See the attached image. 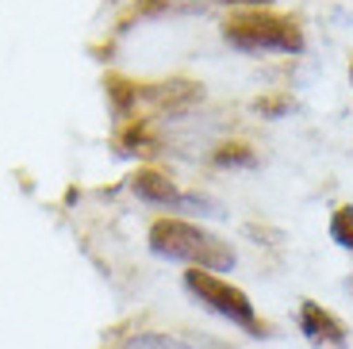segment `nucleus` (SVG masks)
Segmentation results:
<instances>
[{"label":"nucleus","instance_id":"obj_1","mask_svg":"<svg viewBox=\"0 0 353 349\" xmlns=\"http://www.w3.org/2000/svg\"><path fill=\"white\" fill-rule=\"evenodd\" d=\"M150 250L158 257L169 261H185L192 269H208V272H227L234 269V250L227 242H219L215 235L181 223V219H158L150 227Z\"/></svg>","mask_w":353,"mask_h":349},{"label":"nucleus","instance_id":"obj_2","mask_svg":"<svg viewBox=\"0 0 353 349\" xmlns=\"http://www.w3.org/2000/svg\"><path fill=\"white\" fill-rule=\"evenodd\" d=\"M223 35L227 43H234L239 50H300L303 46V35L300 27L292 19H281V16H265V12H242V16H230L223 23Z\"/></svg>","mask_w":353,"mask_h":349},{"label":"nucleus","instance_id":"obj_3","mask_svg":"<svg viewBox=\"0 0 353 349\" xmlns=\"http://www.w3.org/2000/svg\"><path fill=\"white\" fill-rule=\"evenodd\" d=\"M185 288L212 315H219V319H227V323H234V326H246V330H257V311H254V303H250V296L242 288H234V284H227L223 277H215V272H208V269H188Z\"/></svg>","mask_w":353,"mask_h":349},{"label":"nucleus","instance_id":"obj_4","mask_svg":"<svg viewBox=\"0 0 353 349\" xmlns=\"http://www.w3.org/2000/svg\"><path fill=\"white\" fill-rule=\"evenodd\" d=\"M300 330H303V338L315 341L319 349H342L345 341H350V338H345V326L338 323L327 307L311 303V299H303V303H300Z\"/></svg>","mask_w":353,"mask_h":349},{"label":"nucleus","instance_id":"obj_5","mask_svg":"<svg viewBox=\"0 0 353 349\" xmlns=\"http://www.w3.org/2000/svg\"><path fill=\"white\" fill-rule=\"evenodd\" d=\"M134 192L142 196V200L150 203H176L181 196H176L173 181H165L161 173H154V169H139L134 173Z\"/></svg>","mask_w":353,"mask_h":349},{"label":"nucleus","instance_id":"obj_6","mask_svg":"<svg viewBox=\"0 0 353 349\" xmlns=\"http://www.w3.org/2000/svg\"><path fill=\"white\" fill-rule=\"evenodd\" d=\"M127 349H200L192 341H181L173 334H139V338L127 341Z\"/></svg>","mask_w":353,"mask_h":349},{"label":"nucleus","instance_id":"obj_7","mask_svg":"<svg viewBox=\"0 0 353 349\" xmlns=\"http://www.w3.org/2000/svg\"><path fill=\"white\" fill-rule=\"evenodd\" d=\"M330 235H334L338 246L353 250V208H338L334 219H330Z\"/></svg>","mask_w":353,"mask_h":349},{"label":"nucleus","instance_id":"obj_8","mask_svg":"<svg viewBox=\"0 0 353 349\" xmlns=\"http://www.w3.org/2000/svg\"><path fill=\"white\" fill-rule=\"evenodd\" d=\"M219 161H223V166H227V161H242V166H250L254 154H246V146H223L219 150Z\"/></svg>","mask_w":353,"mask_h":349},{"label":"nucleus","instance_id":"obj_9","mask_svg":"<svg viewBox=\"0 0 353 349\" xmlns=\"http://www.w3.org/2000/svg\"><path fill=\"white\" fill-rule=\"evenodd\" d=\"M227 4H269V0H227Z\"/></svg>","mask_w":353,"mask_h":349}]
</instances>
